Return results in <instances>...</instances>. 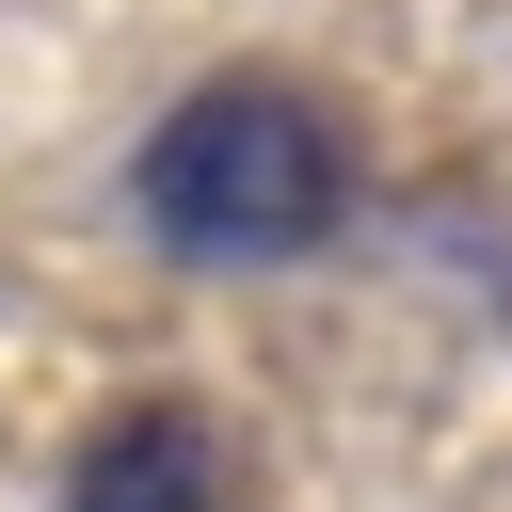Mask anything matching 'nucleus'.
Listing matches in <instances>:
<instances>
[{
	"instance_id": "nucleus-1",
	"label": "nucleus",
	"mask_w": 512,
	"mask_h": 512,
	"mask_svg": "<svg viewBox=\"0 0 512 512\" xmlns=\"http://www.w3.org/2000/svg\"><path fill=\"white\" fill-rule=\"evenodd\" d=\"M128 208L192 256V272H272V256H320L336 208H352V144L304 80H192L144 160H128Z\"/></svg>"
},
{
	"instance_id": "nucleus-2",
	"label": "nucleus",
	"mask_w": 512,
	"mask_h": 512,
	"mask_svg": "<svg viewBox=\"0 0 512 512\" xmlns=\"http://www.w3.org/2000/svg\"><path fill=\"white\" fill-rule=\"evenodd\" d=\"M64 512H224V432H208L192 400H128V416L80 448Z\"/></svg>"
}]
</instances>
